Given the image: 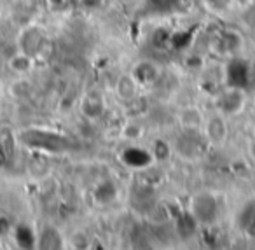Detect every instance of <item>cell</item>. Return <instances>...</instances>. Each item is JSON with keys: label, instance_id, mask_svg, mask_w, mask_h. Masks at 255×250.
Segmentation results:
<instances>
[{"label": "cell", "instance_id": "cell-1", "mask_svg": "<svg viewBox=\"0 0 255 250\" xmlns=\"http://www.w3.org/2000/svg\"><path fill=\"white\" fill-rule=\"evenodd\" d=\"M21 142H25L28 147H37V149H44V151H53V152H61L70 147V142L65 137L51 133V131H40V130L25 131V133L21 135Z\"/></svg>", "mask_w": 255, "mask_h": 250}, {"label": "cell", "instance_id": "cell-2", "mask_svg": "<svg viewBox=\"0 0 255 250\" xmlns=\"http://www.w3.org/2000/svg\"><path fill=\"white\" fill-rule=\"evenodd\" d=\"M217 201L210 194H201V196L194 198V203H192V215L196 217L198 222L203 224H210L217 219Z\"/></svg>", "mask_w": 255, "mask_h": 250}, {"label": "cell", "instance_id": "cell-3", "mask_svg": "<svg viewBox=\"0 0 255 250\" xmlns=\"http://www.w3.org/2000/svg\"><path fill=\"white\" fill-rule=\"evenodd\" d=\"M227 82L231 88L243 89L250 84V67L243 60H233L227 65Z\"/></svg>", "mask_w": 255, "mask_h": 250}, {"label": "cell", "instance_id": "cell-4", "mask_svg": "<svg viewBox=\"0 0 255 250\" xmlns=\"http://www.w3.org/2000/svg\"><path fill=\"white\" fill-rule=\"evenodd\" d=\"M178 151L185 158L194 159L203 152V140L198 137L196 130H185V133L178 138Z\"/></svg>", "mask_w": 255, "mask_h": 250}, {"label": "cell", "instance_id": "cell-5", "mask_svg": "<svg viewBox=\"0 0 255 250\" xmlns=\"http://www.w3.org/2000/svg\"><path fill=\"white\" fill-rule=\"evenodd\" d=\"M44 46V35L39 28H28L21 33V39H19V47H21V53L28 54V56H35L40 53Z\"/></svg>", "mask_w": 255, "mask_h": 250}, {"label": "cell", "instance_id": "cell-6", "mask_svg": "<svg viewBox=\"0 0 255 250\" xmlns=\"http://www.w3.org/2000/svg\"><path fill=\"white\" fill-rule=\"evenodd\" d=\"M243 107V95L238 88H231L229 91H224L219 98V109L226 116H234Z\"/></svg>", "mask_w": 255, "mask_h": 250}, {"label": "cell", "instance_id": "cell-7", "mask_svg": "<svg viewBox=\"0 0 255 250\" xmlns=\"http://www.w3.org/2000/svg\"><path fill=\"white\" fill-rule=\"evenodd\" d=\"M123 159H124L126 165L135 166V168H143V166H147L150 161H152V158H150L149 152L142 151V149H136V147L126 149L124 154H123Z\"/></svg>", "mask_w": 255, "mask_h": 250}, {"label": "cell", "instance_id": "cell-8", "mask_svg": "<svg viewBox=\"0 0 255 250\" xmlns=\"http://www.w3.org/2000/svg\"><path fill=\"white\" fill-rule=\"evenodd\" d=\"M14 137L9 130H4L0 133V161H5V163H11L14 159Z\"/></svg>", "mask_w": 255, "mask_h": 250}, {"label": "cell", "instance_id": "cell-9", "mask_svg": "<svg viewBox=\"0 0 255 250\" xmlns=\"http://www.w3.org/2000/svg\"><path fill=\"white\" fill-rule=\"evenodd\" d=\"M226 133H227L226 123H224L222 117H212L208 121V124H206V135H208V138L212 142L220 144L226 138Z\"/></svg>", "mask_w": 255, "mask_h": 250}, {"label": "cell", "instance_id": "cell-10", "mask_svg": "<svg viewBox=\"0 0 255 250\" xmlns=\"http://www.w3.org/2000/svg\"><path fill=\"white\" fill-rule=\"evenodd\" d=\"M157 74H159L157 68L152 63H149V61H142L135 68V79L138 82H142V84H152V82H156Z\"/></svg>", "mask_w": 255, "mask_h": 250}, {"label": "cell", "instance_id": "cell-11", "mask_svg": "<svg viewBox=\"0 0 255 250\" xmlns=\"http://www.w3.org/2000/svg\"><path fill=\"white\" fill-rule=\"evenodd\" d=\"M39 247L40 249H60L61 247V236L56 229L46 228L40 233L39 238Z\"/></svg>", "mask_w": 255, "mask_h": 250}, {"label": "cell", "instance_id": "cell-12", "mask_svg": "<svg viewBox=\"0 0 255 250\" xmlns=\"http://www.w3.org/2000/svg\"><path fill=\"white\" fill-rule=\"evenodd\" d=\"M136 93V84L133 81V77L129 75H123V77L117 81V95L121 96L123 100H131Z\"/></svg>", "mask_w": 255, "mask_h": 250}, {"label": "cell", "instance_id": "cell-13", "mask_svg": "<svg viewBox=\"0 0 255 250\" xmlns=\"http://www.w3.org/2000/svg\"><path fill=\"white\" fill-rule=\"evenodd\" d=\"M196 226H198V221H196V217L191 214H182L177 221V229L184 238H189V236L194 235Z\"/></svg>", "mask_w": 255, "mask_h": 250}, {"label": "cell", "instance_id": "cell-14", "mask_svg": "<svg viewBox=\"0 0 255 250\" xmlns=\"http://www.w3.org/2000/svg\"><path fill=\"white\" fill-rule=\"evenodd\" d=\"M82 112L88 117H98L103 112V102L100 96L96 95H89L86 96L84 103H82Z\"/></svg>", "mask_w": 255, "mask_h": 250}, {"label": "cell", "instance_id": "cell-15", "mask_svg": "<svg viewBox=\"0 0 255 250\" xmlns=\"http://www.w3.org/2000/svg\"><path fill=\"white\" fill-rule=\"evenodd\" d=\"M241 44V39L233 32H224L220 35V39L217 40V46H219V51L222 53H231V51L238 49Z\"/></svg>", "mask_w": 255, "mask_h": 250}, {"label": "cell", "instance_id": "cell-16", "mask_svg": "<svg viewBox=\"0 0 255 250\" xmlns=\"http://www.w3.org/2000/svg\"><path fill=\"white\" fill-rule=\"evenodd\" d=\"M240 222H241V228L245 229L247 233H255V203H250L243 208L240 215Z\"/></svg>", "mask_w": 255, "mask_h": 250}, {"label": "cell", "instance_id": "cell-17", "mask_svg": "<svg viewBox=\"0 0 255 250\" xmlns=\"http://www.w3.org/2000/svg\"><path fill=\"white\" fill-rule=\"evenodd\" d=\"M9 65H11L12 70L23 74V72H26L32 67V56H28V54H25V53L14 54V56H11V60H9Z\"/></svg>", "mask_w": 255, "mask_h": 250}, {"label": "cell", "instance_id": "cell-18", "mask_svg": "<svg viewBox=\"0 0 255 250\" xmlns=\"http://www.w3.org/2000/svg\"><path fill=\"white\" fill-rule=\"evenodd\" d=\"M180 121L185 126V130H198L199 123H201V114L194 109H189L185 112H182Z\"/></svg>", "mask_w": 255, "mask_h": 250}, {"label": "cell", "instance_id": "cell-19", "mask_svg": "<svg viewBox=\"0 0 255 250\" xmlns=\"http://www.w3.org/2000/svg\"><path fill=\"white\" fill-rule=\"evenodd\" d=\"M114 196H116V187L110 182L102 184L96 189V200H98V203H109V201L114 200Z\"/></svg>", "mask_w": 255, "mask_h": 250}, {"label": "cell", "instance_id": "cell-20", "mask_svg": "<svg viewBox=\"0 0 255 250\" xmlns=\"http://www.w3.org/2000/svg\"><path fill=\"white\" fill-rule=\"evenodd\" d=\"M168 156H170V145H168L164 140L154 142V158L159 159V161H164Z\"/></svg>", "mask_w": 255, "mask_h": 250}, {"label": "cell", "instance_id": "cell-21", "mask_svg": "<svg viewBox=\"0 0 255 250\" xmlns=\"http://www.w3.org/2000/svg\"><path fill=\"white\" fill-rule=\"evenodd\" d=\"M16 240L21 247H32L33 245V238L32 233H30L28 228H18L16 231Z\"/></svg>", "mask_w": 255, "mask_h": 250}, {"label": "cell", "instance_id": "cell-22", "mask_svg": "<svg viewBox=\"0 0 255 250\" xmlns=\"http://www.w3.org/2000/svg\"><path fill=\"white\" fill-rule=\"evenodd\" d=\"M149 2L157 9H170L177 0H149Z\"/></svg>", "mask_w": 255, "mask_h": 250}, {"label": "cell", "instance_id": "cell-23", "mask_svg": "<svg viewBox=\"0 0 255 250\" xmlns=\"http://www.w3.org/2000/svg\"><path fill=\"white\" fill-rule=\"evenodd\" d=\"M208 4L213 9H226L229 5V0H208Z\"/></svg>", "mask_w": 255, "mask_h": 250}, {"label": "cell", "instance_id": "cell-24", "mask_svg": "<svg viewBox=\"0 0 255 250\" xmlns=\"http://www.w3.org/2000/svg\"><path fill=\"white\" fill-rule=\"evenodd\" d=\"M138 135H140V128L136 126L126 128V137H138Z\"/></svg>", "mask_w": 255, "mask_h": 250}]
</instances>
